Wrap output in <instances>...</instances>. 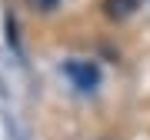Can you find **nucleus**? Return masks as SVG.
Segmentation results:
<instances>
[{
  "label": "nucleus",
  "instance_id": "1",
  "mask_svg": "<svg viewBox=\"0 0 150 140\" xmlns=\"http://www.w3.org/2000/svg\"><path fill=\"white\" fill-rule=\"evenodd\" d=\"M64 77L83 93H90V90L100 87V67L90 64V60H67L64 64Z\"/></svg>",
  "mask_w": 150,
  "mask_h": 140
},
{
  "label": "nucleus",
  "instance_id": "2",
  "mask_svg": "<svg viewBox=\"0 0 150 140\" xmlns=\"http://www.w3.org/2000/svg\"><path fill=\"white\" fill-rule=\"evenodd\" d=\"M103 7H107V17L123 20V17H130L137 10V0H103Z\"/></svg>",
  "mask_w": 150,
  "mask_h": 140
},
{
  "label": "nucleus",
  "instance_id": "3",
  "mask_svg": "<svg viewBox=\"0 0 150 140\" xmlns=\"http://www.w3.org/2000/svg\"><path fill=\"white\" fill-rule=\"evenodd\" d=\"M57 4H60V0H33V7H37V10H54Z\"/></svg>",
  "mask_w": 150,
  "mask_h": 140
}]
</instances>
